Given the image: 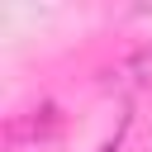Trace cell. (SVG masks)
<instances>
[{"mask_svg":"<svg viewBox=\"0 0 152 152\" xmlns=\"http://www.w3.org/2000/svg\"><path fill=\"white\" fill-rule=\"evenodd\" d=\"M57 128H62L57 104H33V109H24V114L10 119V142H48Z\"/></svg>","mask_w":152,"mask_h":152,"instance_id":"6da1fadb","label":"cell"},{"mask_svg":"<svg viewBox=\"0 0 152 152\" xmlns=\"http://www.w3.org/2000/svg\"><path fill=\"white\" fill-rule=\"evenodd\" d=\"M119 76H128V81H138V86H147L152 81V48H138L124 66H119Z\"/></svg>","mask_w":152,"mask_h":152,"instance_id":"7a4b0ae2","label":"cell"}]
</instances>
